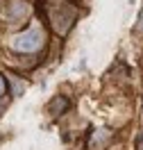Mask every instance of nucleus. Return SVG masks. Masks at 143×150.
<instances>
[{"instance_id": "6", "label": "nucleus", "mask_w": 143, "mask_h": 150, "mask_svg": "<svg viewBox=\"0 0 143 150\" xmlns=\"http://www.w3.org/2000/svg\"><path fill=\"white\" fill-rule=\"evenodd\" d=\"M7 91V80H5V75H0V96Z\"/></svg>"}, {"instance_id": "2", "label": "nucleus", "mask_w": 143, "mask_h": 150, "mask_svg": "<svg viewBox=\"0 0 143 150\" xmlns=\"http://www.w3.org/2000/svg\"><path fill=\"white\" fill-rule=\"evenodd\" d=\"M43 46H46V32L37 25L11 41V48L18 52H37V50H43Z\"/></svg>"}, {"instance_id": "3", "label": "nucleus", "mask_w": 143, "mask_h": 150, "mask_svg": "<svg viewBox=\"0 0 143 150\" xmlns=\"http://www.w3.org/2000/svg\"><path fill=\"white\" fill-rule=\"evenodd\" d=\"M2 11H5V18L7 21H25L30 16L32 7H30L27 0H7Z\"/></svg>"}, {"instance_id": "4", "label": "nucleus", "mask_w": 143, "mask_h": 150, "mask_svg": "<svg viewBox=\"0 0 143 150\" xmlns=\"http://www.w3.org/2000/svg\"><path fill=\"white\" fill-rule=\"evenodd\" d=\"M68 107H70V103H68L66 96H57V98H52V100H50V105H48V112H50V116L59 118L64 112H68Z\"/></svg>"}, {"instance_id": "1", "label": "nucleus", "mask_w": 143, "mask_h": 150, "mask_svg": "<svg viewBox=\"0 0 143 150\" xmlns=\"http://www.w3.org/2000/svg\"><path fill=\"white\" fill-rule=\"evenodd\" d=\"M48 16H50V23H52V28L57 30L61 37H66L68 30L75 25L77 11H75V7H73L68 0H52Z\"/></svg>"}, {"instance_id": "7", "label": "nucleus", "mask_w": 143, "mask_h": 150, "mask_svg": "<svg viewBox=\"0 0 143 150\" xmlns=\"http://www.w3.org/2000/svg\"><path fill=\"white\" fill-rule=\"evenodd\" d=\"M139 30H143V11H141V16H139Z\"/></svg>"}, {"instance_id": "5", "label": "nucleus", "mask_w": 143, "mask_h": 150, "mask_svg": "<svg viewBox=\"0 0 143 150\" xmlns=\"http://www.w3.org/2000/svg\"><path fill=\"white\" fill-rule=\"evenodd\" d=\"M107 137H109V132H107V130H98V132H95V141H91V148H93V150H102V146L109 141Z\"/></svg>"}]
</instances>
